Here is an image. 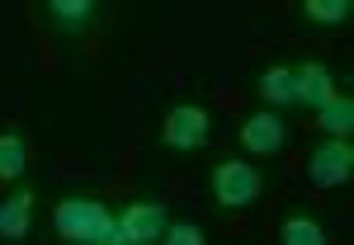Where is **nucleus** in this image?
<instances>
[{"instance_id": "1", "label": "nucleus", "mask_w": 354, "mask_h": 245, "mask_svg": "<svg viewBox=\"0 0 354 245\" xmlns=\"http://www.w3.org/2000/svg\"><path fill=\"white\" fill-rule=\"evenodd\" d=\"M53 231L62 245H128L118 222H113V208L95 193H66L57 198L53 208Z\"/></svg>"}, {"instance_id": "2", "label": "nucleus", "mask_w": 354, "mask_h": 245, "mask_svg": "<svg viewBox=\"0 0 354 245\" xmlns=\"http://www.w3.org/2000/svg\"><path fill=\"white\" fill-rule=\"evenodd\" d=\"M213 141V113L203 104H170L161 118V146L175 151V156H189V151H203Z\"/></svg>"}, {"instance_id": "3", "label": "nucleus", "mask_w": 354, "mask_h": 245, "mask_svg": "<svg viewBox=\"0 0 354 245\" xmlns=\"http://www.w3.org/2000/svg\"><path fill=\"white\" fill-rule=\"evenodd\" d=\"M260 189H265V179H260V170L250 161H218L208 170V193H213V203L222 213L250 208L260 198Z\"/></svg>"}, {"instance_id": "4", "label": "nucleus", "mask_w": 354, "mask_h": 245, "mask_svg": "<svg viewBox=\"0 0 354 245\" xmlns=\"http://www.w3.org/2000/svg\"><path fill=\"white\" fill-rule=\"evenodd\" d=\"M350 175H354V146L350 141L322 137L307 151V179H312V189H340V184H350Z\"/></svg>"}, {"instance_id": "5", "label": "nucleus", "mask_w": 354, "mask_h": 245, "mask_svg": "<svg viewBox=\"0 0 354 245\" xmlns=\"http://www.w3.org/2000/svg\"><path fill=\"white\" fill-rule=\"evenodd\" d=\"M113 222H118V231H123L128 245H161L165 226H170V208L161 198H133V203L118 208Z\"/></svg>"}, {"instance_id": "6", "label": "nucleus", "mask_w": 354, "mask_h": 245, "mask_svg": "<svg viewBox=\"0 0 354 245\" xmlns=\"http://www.w3.org/2000/svg\"><path fill=\"white\" fill-rule=\"evenodd\" d=\"M236 137H241V146L250 151V156H279V151L288 146V123H283L274 109H255L241 123Z\"/></svg>"}, {"instance_id": "7", "label": "nucleus", "mask_w": 354, "mask_h": 245, "mask_svg": "<svg viewBox=\"0 0 354 245\" xmlns=\"http://www.w3.org/2000/svg\"><path fill=\"white\" fill-rule=\"evenodd\" d=\"M330 95H335V76H330L326 61H302V66H293V104L317 113Z\"/></svg>"}, {"instance_id": "8", "label": "nucleus", "mask_w": 354, "mask_h": 245, "mask_svg": "<svg viewBox=\"0 0 354 245\" xmlns=\"http://www.w3.org/2000/svg\"><path fill=\"white\" fill-rule=\"evenodd\" d=\"M33 231V189H15L10 198H0V241H28Z\"/></svg>"}, {"instance_id": "9", "label": "nucleus", "mask_w": 354, "mask_h": 245, "mask_svg": "<svg viewBox=\"0 0 354 245\" xmlns=\"http://www.w3.org/2000/svg\"><path fill=\"white\" fill-rule=\"evenodd\" d=\"M255 90H260V99H265V109H288L293 104V66H265L260 76H255Z\"/></svg>"}, {"instance_id": "10", "label": "nucleus", "mask_w": 354, "mask_h": 245, "mask_svg": "<svg viewBox=\"0 0 354 245\" xmlns=\"http://www.w3.org/2000/svg\"><path fill=\"white\" fill-rule=\"evenodd\" d=\"M48 24L57 28V33H85L90 28V19H95V5L90 0H48Z\"/></svg>"}, {"instance_id": "11", "label": "nucleus", "mask_w": 354, "mask_h": 245, "mask_svg": "<svg viewBox=\"0 0 354 245\" xmlns=\"http://www.w3.org/2000/svg\"><path fill=\"white\" fill-rule=\"evenodd\" d=\"M317 128H322L326 137L350 141V133H354V99H350V95H330L326 104L317 109Z\"/></svg>"}, {"instance_id": "12", "label": "nucleus", "mask_w": 354, "mask_h": 245, "mask_svg": "<svg viewBox=\"0 0 354 245\" xmlns=\"http://www.w3.org/2000/svg\"><path fill=\"white\" fill-rule=\"evenodd\" d=\"M279 245H330V236H326V226H322L317 217L298 213V217L279 222Z\"/></svg>"}, {"instance_id": "13", "label": "nucleus", "mask_w": 354, "mask_h": 245, "mask_svg": "<svg viewBox=\"0 0 354 245\" xmlns=\"http://www.w3.org/2000/svg\"><path fill=\"white\" fill-rule=\"evenodd\" d=\"M28 170V141L15 128H0V179H24Z\"/></svg>"}, {"instance_id": "14", "label": "nucleus", "mask_w": 354, "mask_h": 245, "mask_svg": "<svg viewBox=\"0 0 354 245\" xmlns=\"http://www.w3.org/2000/svg\"><path fill=\"white\" fill-rule=\"evenodd\" d=\"M350 14H354L350 0H302V19H312V24H322V28L350 24Z\"/></svg>"}, {"instance_id": "15", "label": "nucleus", "mask_w": 354, "mask_h": 245, "mask_svg": "<svg viewBox=\"0 0 354 245\" xmlns=\"http://www.w3.org/2000/svg\"><path fill=\"white\" fill-rule=\"evenodd\" d=\"M161 245H208V236H203L198 222H170L165 236H161Z\"/></svg>"}]
</instances>
